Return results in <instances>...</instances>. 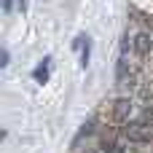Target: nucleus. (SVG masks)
<instances>
[{
  "label": "nucleus",
  "mask_w": 153,
  "mask_h": 153,
  "mask_svg": "<svg viewBox=\"0 0 153 153\" xmlns=\"http://www.w3.org/2000/svg\"><path fill=\"white\" fill-rule=\"evenodd\" d=\"M121 134H124L129 143H137V145H151L153 143V126L151 124H143L140 118L124 124V126H121Z\"/></svg>",
  "instance_id": "nucleus-1"
},
{
  "label": "nucleus",
  "mask_w": 153,
  "mask_h": 153,
  "mask_svg": "<svg viewBox=\"0 0 153 153\" xmlns=\"http://www.w3.org/2000/svg\"><path fill=\"white\" fill-rule=\"evenodd\" d=\"M134 110H137V105H134V100H132V97H116V100H113V105H110L113 121H116V124H121V126L137 118V116H134Z\"/></svg>",
  "instance_id": "nucleus-2"
},
{
  "label": "nucleus",
  "mask_w": 153,
  "mask_h": 153,
  "mask_svg": "<svg viewBox=\"0 0 153 153\" xmlns=\"http://www.w3.org/2000/svg\"><path fill=\"white\" fill-rule=\"evenodd\" d=\"M132 51H134L137 59H148L153 51V35L151 32H137L132 38Z\"/></svg>",
  "instance_id": "nucleus-3"
},
{
  "label": "nucleus",
  "mask_w": 153,
  "mask_h": 153,
  "mask_svg": "<svg viewBox=\"0 0 153 153\" xmlns=\"http://www.w3.org/2000/svg\"><path fill=\"white\" fill-rule=\"evenodd\" d=\"M100 153H126V148H124L121 140H116V137H105V140H100Z\"/></svg>",
  "instance_id": "nucleus-4"
},
{
  "label": "nucleus",
  "mask_w": 153,
  "mask_h": 153,
  "mask_svg": "<svg viewBox=\"0 0 153 153\" xmlns=\"http://www.w3.org/2000/svg\"><path fill=\"white\" fill-rule=\"evenodd\" d=\"M48 62V59H46ZM46 62L40 65V67H35V81H40V83H46L48 81V70H46Z\"/></svg>",
  "instance_id": "nucleus-5"
},
{
  "label": "nucleus",
  "mask_w": 153,
  "mask_h": 153,
  "mask_svg": "<svg viewBox=\"0 0 153 153\" xmlns=\"http://www.w3.org/2000/svg\"><path fill=\"white\" fill-rule=\"evenodd\" d=\"M3 8H5V11H11V8H13V0H3Z\"/></svg>",
  "instance_id": "nucleus-6"
},
{
  "label": "nucleus",
  "mask_w": 153,
  "mask_h": 153,
  "mask_svg": "<svg viewBox=\"0 0 153 153\" xmlns=\"http://www.w3.org/2000/svg\"><path fill=\"white\" fill-rule=\"evenodd\" d=\"M19 8L24 11V8H27V0H19Z\"/></svg>",
  "instance_id": "nucleus-7"
}]
</instances>
